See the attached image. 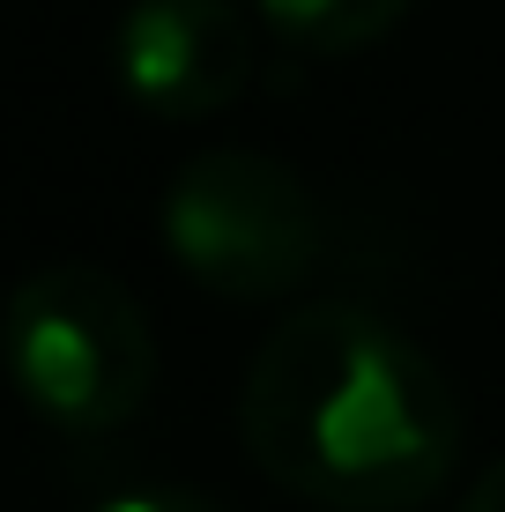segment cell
<instances>
[{"instance_id":"1","label":"cell","mask_w":505,"mask_h":512,"mask_svg":"<svg viewBox=\"0 0 505 512\" xmlns=\"http://www.w3.org/2000/svg\"><path fill=\"white\" fill-rule=\"evenodd\" d=\"M238 431L275 490L320 512H416L461 461V401L446 372L350 297L275 320L253 349Z\"/></svg>"},{"instance_id":"2","label":"cell","mask_w":505,"mask_h":512,"mask_svg":"<svg viewBox=\"0 0 505 512\" xmlns=\"http://www.w3.org/2000/svg\"><path fill=\"white\" fill-rule=\"evenodd\" d=\"M8 372L52 431H119L149 401L156 334L104 268L60 260L15 282L8 297Z\"/></svg>"},{"instance_id":"3","label":"cell","mask_w":505,"mask_h":512,"mask_svg":"<svg viewBox=\"0 0 505 512\" xmlns=\"http://www.w3.org/2000/svg\"><path fill=\"white\" fill-rule=\"evenodd\" d=\"M164 253L223 305H275L320 268V201L260 149H208L164 186Z\"/></svg>"},{"instance_id":"4","label":"cell","mask_w":505,"mask_h":512,"mask_svg":"<svg viewBox=\"0 0 505 512\" xmlns=\"http://www.w3.org/2000/svg\"><path fill=\"white\" fill-rule=\"evenodd\" d=\"M112 75L149 119H216L253 82V15L238 0H134L112 30Z\"/></svg>"},{"instance_id":"5","label":"cell","mask_w":505,"mask_h":512,"mask_svg":"<svg viewBox=\"0 0 505 512\" xmlns=\"http://www.w3.org/2000/svg\"><path fill=\"white\" fill-rule=\"evenodd\" d=\"M253 8L290 52L342 60V52H364V45L387 38L409 15V0H253Z\"/></svg>"},{"instance_id":"6","label":"cell","mask_w":505,"mask_h":512,"mask_svg":"<svg viewBox=\"0 0 505 512\" xmlns=\"http://www.w3.org/2000/svg\"><path fill=\"white\" fill-rule=\"evenodd\" d=\"M97 512H231V505H216L208 490H186V483H142V490L104 498Z\"/></svg>"},{"instance_id":"7","label":"cell","mask_w":505,"mask_h":512,"mask_svg":"<svg viewBox=\"0 0 505 512\" xmlns=\"http://www.w3.org/2000/svg\"><path fill=\"white\" fill-rule=\"evenodd\" d=\"M461 512H505V453H498V461L476 475V490L461 498Z\"/></svg>"}]
</instances>
